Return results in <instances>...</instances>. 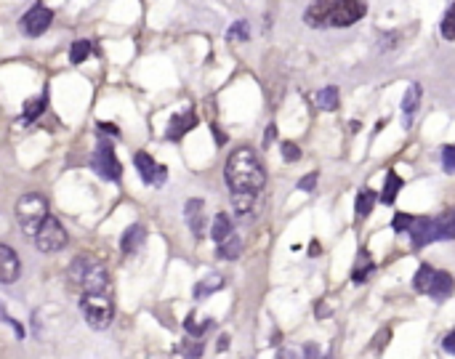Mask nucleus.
I'll return each instance as SVG.
<instances>
[{
    "instance_id": "nucleus-1",
    "label": "nucleus",
    "mask_w": 455,
    "mask_h": 359,
    "mask_svg": "<svg viewBox=\"0 0 455 359\" xmlns=\"http://www.w3.org/2000/svg\"><path fill=\"white\" fill-rule=\"evenodd\" d=\"M224 179H227L232 191H261L266 173H263L261 160L256 157L251 146H239L227 157Z\"/></svg>"
},
{
    "instance_id": "nucleus-2",
    "label": "nucleus",
    "mask_w": 455,
    "mask_h": 359,
    "mask_svg": "<svg viewBox=\"0 0 455 359\" xmlns=\"http://www.w3.org/2000/svg\"><path fill=\"white\" fill-rule=\"evenodd\" d=\"M70 282L80 293H109V272L96 256H77L72 261Z\"/></svg>"
},
{
    "instance_id": "nucleus-3",
    "label": "nucleus",
    "mask_w": 455,
    "mask_h": 359,
    "mask_svg": "<svg viewBox=\"0 0 455 359\" xmlns=\"http://www.w3.org/2000/svg\"><path fill=\"white\" fill-rule=\"evenodd\" d=\"M46 218H48L46 197H40L35 191L19 197V203H16V221H19V227H22L27 237H35L37 229L46 224Z\"/></svg>"
},
{
    "instance_id": "nucleus-4",
    "label": "nucleus",
    "mask_w": 455,
    "mask_h": 359,
    "mask_svg": "<svg viewBox=\"0 0 455 359\" xmlns=\"http://www.w3.org/2000/svg\"><path fill=\"white\" fill-rule=\"evenodd\" d=\"M80 311H83L85 322L94 330H107L115 317V303L109 298V293H83L80 296Z\"/></svg>"
},
{
    "instance_id": "nucleus-5",
    "label": "nucleus",
    "mask_w": 455,
    "mask_h": 359,
    "mask_svg": "<svg viewBox=\"0 0 455 359\" xmlns=\"http://www.w3.org/2000/svg\"><path fill=\"white\" fill-rule=\"evenodd\" d=\"M35 248L40 253H56L61 251L64 245H67V232H64V227L59 224V218H54V215H48L46 224L37 229L35 237Z\"/></svg>"
},
{
    "instance_id": "nucleus-6",
    "label": "nucleus",
    "mask_w": 455,
    "mask_h": 359,
    "mask_svg": "<svg viewBox=\"0 0 455 359\" xmlns=\"http://www.w3.org/2000/svg\"><path fill=\"white\" fill-rule=\"evenodd\" d=\"M91 168L107 181H118L123 176V165H120V160L115 157L112 144H104V141L96 146L94 157H91Z\"/></svg>"
},
{
    "instance_id": "nucleus-7",
    "label": "nucleus",
    "mask_w": 455,
    "mask_h": 359,
    "mask_svg": "<svg viewBox=\"0 0 455 359\" xmlns=\"http://www.w3.org/2000/svg\"><path fill=\"white\" fill-rule=\"evenodd\" d=\"M368 11L365 0H338L333 8V16H330V24L333 27H351L357 24Z\"/></svg>"
},
{
    "instance_id": "nucleus-8",
    "label": "nucleus",
    "mask_w": 455,
    "mask_h": 359,
    "mask_svg": "<svg viewBox=\"0 0 455 359\" xmlns=\"http://www.w3.org/2000/svg\"><path fill=\"white\" fill-rule=\"evenodd\" d=\"M51 22H54V11H51V8H46L43 3H37V6H32V8L22 16L24 35H30V37L43 35L48 27H51Z\"/></svg>"
},
{
    "instance_id": "nucleus-9",
    "label": "nucleus",
    "mask_w": 455,
    "mask_h": 359,
    "mask_svg": "<svg viewBox=\"0 0 455 359\" xmlns=\"http://www.w3.org/2000/svg\"><path fill=\"white\" fill-rule=\"evenodd\" d=\"M133 165H136V170H139V176H142L144 184H155V187H160L168 176L166 168L157 165L155 160L147 155V152H139V155L133 157Z\"/></svg>"
},
{
    "instance_id": "nucleus-10",
    "label": "nucleus",
    "mask_w": 455,
    "mask_h": 359,
    "mask_svg": "<svg viewBox=\"0 0 455 359\" xmlns=\"http://www.w3.org/2000/svg\"><path fill=\"white\" fill-rule=\"evenodd\" d=\"M407 234L413 239V248H423L437 239V227H434V218H413V224L407 229Z\"/></svg>"
},
{
    "instance_id": "nucleus-11",
    "label": "nucleus",
    "mask_w": 455,
    "mask_h": 359,
    "mask_svg": "<svg viewBox=\"0 0 455 359\" xmlns=\"http://www.w3.org/2000/svg\"><path fill=\"white\" fill-rule=\"evenodd\" d=\"M338 0H314L306 13H304V22L309 24V27H325V24H330V16H333V8Z\"/></svg>"
},
{
    "instance_id": "nucleus-12",
    "label": "nucleus",
    "mask_w": 455,
    "mask_h": 359,
    "mask_svg": "<svg viewBox=\"0 0 455 359\" xmlns=\"http://www.w3.org/2000/svg\"><path fill=\"white\" fill-rule=\"evenodd\" d=\"M194 125H197V115H194L192 109H187V112H181V115H173V118H170L166 136L170 139V141H179V139H184V136L194 128Z\"/></svg>"
},
{
    "instance_id": "nucleus-13",
    "label": "nucleus",
    "mask_w": 455,
    "mask_h": 359,
    "mask_svg": "<svg viewBox=\"0 0 455 359\" xmlns=\"http://www.w3.org/2000/svg\"><path fill=\"white\" fill-rule=\"evenodd\" d=\"M19 272H22V263L16 258V253L8 245H0V279L6 285H11L13 279L19 277Z\"/></svg>"
},
{
    "instance_id": "nucleus-14",
    "label": "nucleus",
    "mask_w": 455,
    "mask_h": 359,
    "mask_svg": "<svg viewBox=\"0 0 455 359\" xmlns=\"http://www.w3.org/2000/svg\"><path fill=\"white\" fill-rule=\"evenodd\" d=\"M187 227L194 237H205V213H203V200H189L187 203Z\"/></svg>"
},
{
    "instance_id": "nucleus-15",
    "label": "nucleus",
    "mask_w": 455,
    "mask_h": 359,
    "mask_svg": "<svg viewBox=\"0 0 455 359\" xmlns=\"http://www.w3.org/2000/svg\"><path fill=\"white\" fill-rule=\"evenodd\" d=\"M144 239H147V232H144V227H142V224H133V227H128L125 232H123L120 251L125 253V256H131V253H136L139 248H142Z\"/></svg>"
},
{
    "instance_id": "nucleus-16",
    "label": "nucleus",
    "mask_w": 455,
    "mask_h": 359,
    "mask_svg": "<svg viewBox=\"0 0 455 359\" xmlns=\"http://www.w3.org/2000/svg\"><path fill=\"white\" fill-rule=\"evenodd\" d=\"M434 227H437V239H455V208L437 215Z\"/></svg>"
},
{
    "instance_id": "nucleus-17",
    "label": "nucleus",
    "mask_w": 455,
    "mask_h": 359,
    "mask_svg": "<svg viewBox=\"0 0 455 359\" xmlns=\"http://www.w3.org/2000/svg\"><path fill=\"white\" fill-rule=\"evenodd\" d=\"M453 287H455L453 275H447V272H437V277H434V285H431V290H429V296H431V298H437V301H444L450 293H453Z\"/></svg>"
},
{
    "instance_id": "nucleus-18",
    "label": "nucleus",
    "mask_w": 455,
    "mask_h": 359,
    "mask_svg": "<svg viewBox=\"0 0 455 359\" xmlns=\"http://www.w3.org/2000/svg\"><path fill=\"white\" fill-rule=\"evenodd\" d=\"M229 234H235V232H232V221H229V215L227 213H216L213 224H211V239L218 245V242H224Z\"/></svg>"
},
{
    "instance_id": "nucleus-19",
    "label": "nucleus",
    "mask_w": 455,
    "mask_h": 359,
    "mask_svg": "<svg viewBox=\"0 0 455 359\" xmlns=\"http://www.w3.org/2000/svg\"><path fill=\"white\" fill-rule=\"evenodd\" d=\"M399 189H402V179L397 176L394 170H389V173H386V187H383V191H381V203L392 205L397 200Z\"/></svg>"
},
{
    "instance_id": "nucleus-20",
    "label": "nucleus",
    "mask_w": 455,
    "mask_h": 359,
    "mask_svg": "<svg viewBox=\"0 0 455 359\" xmlns=\"http://www.w3.org/2000/svg\"><path fill=\"white\" fill-rule=\"evenodd\" d=\"M239 253H242V239L237 234H229L224 242H218V256L227 258V261H235Z\"/></svg>"
},
{
    "instance_id": "nucleus-21",
    "label": "nucleus",
    "mask_w": 455,
    "mask_h": 359,
    "mask_svg": "<svg viewBox=\"0 0 455 359\" xmlns=\"http://www.w3.org/2000/svg\"><path fill=\"white\" fill-rule=\"evenodd\" d=\"M253 200H256V191H232V205H235V213L237 215L251 213Z\"/></svg>"
},
{
    "instance_id": "nucleus-22",
    "label": "nucleus",
    "mask_w": 455,
    "mask_h": 359,
    "mask_svg": "<svg viewBox=\"0 0 455 359\" xmlns=\"http://www.w3.org/2000/svg\"><path fill=\"white\" fill-rule=\"evenodd\" d=\"M434 277H437V272L431 269L429 263H423L418 272H416V279H413V287L418 290V293H429L431 285H434Z\"/></svg>"
},
{
    "instance_id": "nucleus-23",
    "label": "nucleus",
    "mask_w": 455,
    "mask_h": 359,
    "mask_svg": "<svg viewBox=\"0 0 455 359\" xmlns=\"http://www.w3.org/2000/svg\"><path fill=\"white\" fill-rule=\"evenodd\" d=\"M418 104H420V85L413 83L405 91V99H402V112H405V118H413L416 109H418Z\"/></svg>"
},
{
    "instance_id": "nucleus-24",
    "label": "nucleus",
    "mask_w": 455,
    "mask_h": 359,
    "mask_svg": "<svg viewBox=\"0 0 455 359\" xmlns=\"http://www.w3.org/2000/svg\"><path fill=\"white\" fill-rule=\"evenodd\" d=\"M317 107L325 109V112L338 109V88L335 85H325L323 91L317 94Z\"/></svg>"
},
{
    "instance_id": "nucleus-25",
    "label": "nucleus",
    "mask_w": 455,
    "mask_h": 359,
    "mask_svg": "<svg viewBox=\"0 0 455 359\" xmlns=\"http://www.w3.org/2000/svg\"><path fill=\"white\" fill-rule=\"evenodd\" d=\"M221 287H224V277L208 275L205 279H200V282L194 285V296H197V298H205L208 293H213V290H221Z\"/></svg>"
},
{
    "instance_id": "nucleus-26",
    "label": "nucleus",
    "mask_w": 455,
    "mask_h": 359,
    "mask_svg": "<svg viewBox=\"0 0 455 359\" xmlns=\"http://www.w3.org/2000/svg\"><path fill=\"white\" fill-rule=\"evenodd\" d=\"M375 205V191L373 189H362L357 194V218H368Z\"/></svg>"
},
{
    "instance_id": "nucleus-27",
    "label": "nucleus",
    "mask_w": 455,
    "mask_h": 359,
    "mask_svg": "<svg viewBox=\"0 0 455 359\" xmlns=\"http://www.w3.org/2000/svg\"><path fill=\"white\" fill-rule=\"evenodd\" d=\"M91 56V40H75L70 48V61L72 64H83Z\"/></svg>"
},
{
    "instance_id": "nucleus-28",
    "label": "nucleus",
    "mask_w": 455,
    "mask_h": 359,
    "mask_svg": "<svg viewBox=\"0 0 455 359\" xmlns=\"http://www.w3.org/2000/svg\"><path fill=\"white\" fill-rule=\"evenodd\" d=\"M440 32H442L444 40H455V0H453V6L447 8V13H444V19H442V27H440Z\"/></svg>"
},
{
    "instance_id": "nucleus-29",
    "label": "nucleus",
    "mask_w": 455,
    "mask_h": 359,
    "mask_svg": "<svg viewBox=\"0 0 455 359\" xmlns=\"http://www.w3.org/2000/svg\"><path fill=\"white\" fill-rule=\"evenodd\" d=\"M359 256H362V258H359V263H357V269H354V282H365V279H368V275H370L373 272V261H370V256H368V253H359Z\"/></svg>"
},
{
    "instance_id": "nucleus-30",
    "label": "nucleus",
    "mask_w": 455,
    "mask_h": 359,
    "mask_svg": "<svg viewBox=\"0 0 455 359\" xmlns=\"http://www.w3.org/2000/svg\"><path fill=\"white\" fill-rule=\"evenodd\" d=\"M46 109V96H37L32 101H27V109H24V122H32V120Z\"/></svg>"
},
{
    "instance_id": "nucleus-31",
    "label": "nucleus",
    "mask_w": 455,
    "mask_h": 359,
    "mask_svg": "<svg viewBox=\"0 0 455 359\" xmlns=\"http://www.w3.org/2000/svg\"><path fill=\"white\" fill-rule=\"evenodd\" d=\"M227 40L229 43H242V40H248V22L235 24V27L227 32Z\"/></svg>"
},
{
    "instance_id": "nucleus-32",
    "label": "nucleus",
    "mask_w": 455,
    "mask_h": 359,
    "mask_svg": "<svg viewBox=\"0 0 455 359\" xmlns=\"http://www.w3.org/2000/svg\"><path fill=\"white\" fill-rule=\"evenodd\" d=\"M184 327H187V333H192L194 338H200V335L211 327V320H208V322H203V325H197V322H194V314H189V317L184 320Z\"/></svg>"
},
{
    "instance_id": "nucleus-33",
    "label": "nucleus",
    "mask_w": 455,
    "mask_h": 359,
    "mask_svg": "<svg viewBox=\"0 0 455 359\" xmlns=\"http://www.w3.org/2000/svg\"><path fill=\"white\" fill-rule=\"evenodd\" d=\"M442 165L447 173H455V144L442 146Z\"/></svg>"
},
{
    "instance_id": "nucleus-34",
    "label": "nucleus",
    "mask_w": 455,
    "mask_h": 359,
    "mask_svg": "<svg viewBox=\"0 0 455 359\" xmlns=\"http://www.w3.org/2000/svg\"><path fill=\"white\" fill-rule=\"evenodd\" d=\"M179 351L184 354V357L197 359V357H203V344H200V341H194V344H184Z\"/></svg>"
},
{
    "instance_id": "nucleus-35",
    "label": "nucleus",
    "mask_w": 455,
    "mask_h": 359,
    "mask_svg": "<svg viewBox=\"0 0 455 359\" xmlns=\"http://www.w3.org/2000/svg\"><path fill=\"white\" fill-rule=\"evenodd\" d=\"M282 157H285L287 163H296V160L301 157V149L293 141H285L282 144Z\"/></svg>"
},
{
    "instance_id": "nucleus-36",
    "label": "nucleus",
    "mask_w": 455,
    "mask_h": 359,
    "mask_svg": "<svg viewBox=\"0 0 455 359\" xmlns=\"http://www.w3.org/2000/svg\"><path fill=\"white\" fill-rule=\"evenodd\" d=\"M317 179H320V173L314 170V173H309V176H304V179L299 181V189L301 191H314V187H317Z\"/></svg>"
},
{
    "instance_id": "nucleus-37",
    "label": "nucleus",
    "mask_w": 455,
    "mask_h": 359,
    "mask_svg": "<svg viewBox=\"0 0 455 359\" xmlns=\"http://www.w3.org/2000/svg\"><path fill=\"white\" fill-rule=\"evenodd\" d=\"M410 224H413V215L397 213V215H394V224H392V227H394L397 232H407V229H410Z\"/></svg>"
},
{
    "instance_id": "nucleus-38",
    "label": "nucleus",
    "mask_w": 455,
    "mask_h": 359,
    "mask_svg": "<svg viewBox=\"0 0 455 359\" xmlns=\"http://www.w3.org/2000/svg\"><path fill=\"white\" fill-rule=\"evenodd\" d=\"M304 359H320V346L317 344H306L304 346Z\"/></svg>"
},
{
    "instance_id": "nucleus-39",
    "label": "nucleus",
    "mask_w": 455,
    "mask_h": 359,
    "mask_svg": "<svg viewBox=\"0 0 455 359\" xmlns=\"http://www.w3.org/2000/svg\"><path fill=\"white\" fill-rule=\"evenodd\" d=\"M442 346H444V351H447V354H453V357H455V330L450 335H444Z\"/></svg>"
},
{
    "instance_id": "nucleus-40",
    "label": "nucleus",
    "mask_w": 455,
    "mask_h": 359,
    "mask_svg": "<svg viewBox=\"0 0 455 359\" xmlns=\"http://www.w3.org/2000/svg\"><path fill=\"white\" fill-rule=\"evenodd\" d=\"M3 320H6V325H11L13 330H16V335H19V338H22V335H24L22 325H16V320H11V317H8V314H6V311H3Z\"/></svg>"
},
{
    "instance_id": "nucleus-41",
    "label": "nucleus",
    "mask_w": 455,
    "mask_h": 359,
    "mask_svg": "<svg viewBox=\"0 0 455 359\" xmlns=\"http://www.w3.org/2000/svg\"><path fill=\"white\" fill-rule=\"evenodd\" d=\"M99 128H101V131L104 133H115V136H118V128H115V125H112V122H99Z\"/></svg>"
},
{
    "instance_id": "nucleus-42",
    "label": "nucleus",
    "mask_w": 455,
    "mask_h": 359,
    "mask_svg": "<svg viewBox=\"0 0 455 359\" xmlns=\"http://www.w3.org/2000/svg\"><path fill=\"white\" fill-rule=\"evenodd\" d=\"M275 131H277L275 125H269V131H266V139H263V141H266V144L272 141V139H275Z\"/></svg>"
},
{
    "instance_id": "nucleus-43",
    "label": "nucleus",
    "mask_w": 455,
    "mask_h": 359,
    "mask_svg": "<svg viewBox=\"0 0 455 359\" xmlns=\"http://www.w3.org/2000/svg\"><path fill=\"white\" fill-rule=\"evenodd\" d=\"M277 359H296V354H293V351H282Z\"/></svg>"
},
{
    "instance_id": "nucleus-44",
    "label": "nucleus",
    "mask_w": 455,
    "mask_h": 359,
    "mask_svg": "<svg viewBox=\"0 0 455 359\" xmlns=\"http://www.w3.org/2000/svg\"><path fill=\"white\" fill-rule=\"evenodd\" d=\"M227 341H229V338H227V335H221V344H218V348H221V351H224V348H227V346H229V344H227Z\"/></svg>"
}]
</instances>
